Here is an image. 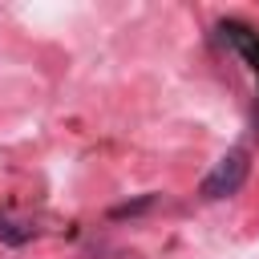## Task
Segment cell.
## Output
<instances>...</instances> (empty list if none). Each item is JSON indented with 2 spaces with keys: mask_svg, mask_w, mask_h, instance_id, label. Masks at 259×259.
<instances>
[{
  "mask_svg": "<svg viewBox=\"0 0 259 259\" xmlns=\"http://www.w3.org/2000/svg\"><path fill=\"white\" fill-rule=\"evenodd\" d=\"M219 36L259 73V32L251 24H243V20H219Z\"/></svg>",
  "mask_w": 259,
  "mask_h": 259,
  "instance_id": "7a4b0ae2",
  "label": "cell"
},
{
  "mask_svg": "<svg viewBox=\"0 0 259 259\" xmlns=\"http://www.w3.org/2000/svg\"><path fill=\"white\" fill-rule=\"evenodd\" d=\"M247 170H251L247 150H231V154H223V158H219V166L202 178L198 194H202V198H227V194H235V190L247 182Z\"/></svg>",
  "mask_w": 259,
  "mask_h": 259,
  "instance_id": "6da1fadb",
  "label": "cell"
},
{
  "mask_svg": "<svg viewBox=\"0 0 259 259\" xmlns=\"http://www.w3.org/2000/svg\"><path fill=\"white\" fill-rule=\"evenodd\" d=\"M154 202V194H142L138 202H121V206H113V219H125V214H138V210H146Z\"/></svg>",
  "mask_w": 259,
  "mask_h": 259,
  "instance_id": "3957f363",
  "label": "cell"
}]
</instances>
